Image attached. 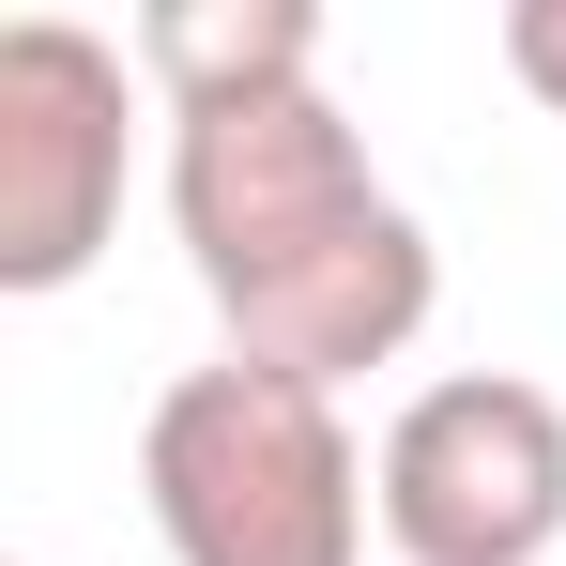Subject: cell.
Here are the masks:
<instances>
[{
    "instance_id": "obj_5",
    "label": "cell",
    "mask_w": 566,
    "mask_h": 566,
    "mask_svg": "<svg viewBox=\"0 0 566 566\" xmlns=\"http://www.w3.org/2000/svg\"><path fill=\"white\" fill-rule=\"evenodd\" d=\"M138 77L169 93V123L306 93V77H322V15H306V0H154V15H138Z\"/></svg>"
},
{
    "instance_id": "obj_6",
    "label": "cell",
    "mask_w": 566,
    "mask_h": 566,
    "mask_svg": "<svg viewBox=\"0 0 566 566\" xmlns=\"http://www.w3.org/2000/svg\"><path fill=\"white\" fill-rule=\"evenodd\" d=\"M505 77L566 123V0H505Z\"/></svg>"
},
{
    "instance_id": "obj_1",
    "label": "cell",
    "mask_w": 566,
    "mask_h": 566,
    "mask_svg": "<svg viewBox=\"0 0 566 566\" xmlns=\"http://www.w3.org/2000/svg\"><path fill=\"white\" fill-rule=\"evenodd\" d=\"M169 230H185L230 353L322 382V398L353 368H398L413 322H429V291H444L413 199H382L368 138L322 107V77L169 123Z\"/></svg>"
},
{
    "instance_id": "obj_2",
    "label": "cell",
    "mask_w": 566,
    "mask_h": 566,
    "mask_svg": "<svg viewBox=\"0 0 566 566\" xmlns=\"http://www.w3.org/2000/svg\"><path fill=\"white\" fill-rule=\"evenodd\" d=\"M138 490H154L169 566H368V521H382L337 398L291 368H245V353H214L154 398Z\"/></svg>"
},
{
    "instance_id": "obj_4",
    "label": "cell",
    "mask_w": 566,
    "mask_h": 566,
    "mask_svg": "<svg viewBox=\"0 0 566 566\" xmlns=\"http://www.w3.org/2000/svg\"><path fill=\"white\" fill-rule=\"evenodd\" d=\"M123 138L138 77L77 15H15L0 31V291H77L123 230Z\"/></svg>"
},
{
    "instance_id": "obj_3",
    "label": "cell",
    "mask_w": 566,
    "mask_h": 566,
    "mask_svg": "<svg viewBox=\"0 0 566 566\" xmlns=\"http://www.w3.org/2000/svg\"><path fill=\"white\" fill-rule=\"evenodd\" d=\"M382 536L398 566H536L566 536V398L521 368H460L382 429Z\"/></svg>"
}]
</instances>
